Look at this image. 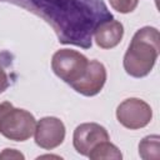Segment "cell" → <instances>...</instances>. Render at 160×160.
<instances>
[{"label": "cell", "instance_id": "14", "mask_svg": "<svg viewBox=\"0 0 160 160\" xmlns=\"http://www.w3.org/2000/svg\"><path fill=\"white\" fill-rule=\"evenodd\" d=\"M10 82H9V78H8V74L5 72V70L0 66V94L4 92L8 88H9Z\"/></svg>", "mask_w": 160, "mask_h": 160}, {"label": "cell", "instance_id": "2", "mask_svg": "<svg viewBox=\"0 0 160 160\" xmlns=\"http://www.w3.org/2000/svg\"><path fill=\"white\" fill-rule=\"evenodd\" d=\"M160 51V34L156 28L144 26L139 29L124 55L122 65L132 78H144L152 70Z\"/></svg>", "mask_w": 160, "mask_h": 160}, {"label": "cell", "instance_id": "5", "mask_svg": "<svg viewBox=\"0 0 160 160\" xmlns=\"http://www.w3.org/2000/svg\"><path fill=\"white\" fill-rule=\"evenodd\" d=\"M116 119L126 129L138 130L150 124L152 110L148 102L139 98L124 100L116 108Z\"/></svg>", "mask_w": 160, "mask_h": 160}, {"label": "cell", "instance_id": "13", "mask_svg": "<svg viewBox=\"0 0 160 160\" xmlns=\"http://www.w3.org/2000/svg\"><path fill=\"white\" fill-rule=\"evenodd\" d=\"M0 159H24V155L15 149H4L0 154Z\"/></svg>", "mask_w": 160, "mask_h": 160}, {"label": "cell", "instance_id": "9", "mask_svg": "<svg viewBox=\"0 0 160 160\" xmlns=\"http://www.w3.org/2000/svg\"><path fill=\"white\" fill-rule=\"evenodd\" d=\"M94 40L101 49H112L120 44L124 36V26L115 19L100 22L94 30Z\"/></svg>", "mask_w": 160, "mask_h": 160}, {"label": "cell", "instance_id": "1", "mask_svg": "<svg viewBox=\"0 0 160 160\" xmlns=\"http://www.w3.org/2000/svg\"><path fill=\"white\" fill-rule=\"evenodd\" d=\"M40 16L51 25L59 42L91 48L95 28L114 19L102 0H1Z\"/></svg>", "mask_w": 160, "mask_h": 160}, {"label": "cell", "instance_id": "15", "mask_svg": "<svg viewBox=\"0 0 160 160\" xmlns=\"http://www.w3.org/2000/svg\"><path fill=\"white\" fill-rule=\"evenodd\" d=\"M12 104L11 102H9V101H4V102H1L0 104V118H1V115L4 114V111L8 109V108H10Z\"/></svg>", "mask_w": 160, "mask_h": 160}, {"label": "cell", "instance_id": "12", "mask_svg": "<svg viewBox=\"0 0 160 160\" xmlns=\"http://www.w3.org/2000/svg\"><path fill=\"white\" fill-rule=\"evenodd\" d=\"M110 6L120 14H128L136 9L139 0H109Z\"/></svg>", "mask_w": 160, "mask_h": 160}, {"label": "cell", "instance_id": "10", "mask_svg": "<svg viewBox=\"0 0 160 160\" xmlns=\"http://www.w3.org/2000/svg\"><path fill=\"white\" fill-rule=\"evenodd\" d=\"M139 155L144 160L160 159V136L148 135L139 142Z\"/></svg>", "mask_w": 160, "mask_h": 160}, {"label": "cell", "instance_id": "11", "mask_svg": "<svg viewBox=\"0 0 160 160\" xmlns=\"http://www.w3.org/2000/svg\"><path fill=\"white\" fill-rule=\"evenodd\" d=\"M88 158L91 160H102V159H114V160H120L122 158L120 150L118 149L116 145L110 142V140H105L95 145L91 151L89 152Z\"/></svg>", "mask_w": 160, "mask_h": 160}, {"label": "cell", "instance_id": "7", "mask_svg": "<svg viewBox=\"0 0 160 160\" xmlns=\"http://www.w3.org/2000/svg\"><path fill=\"white\" fill-rule=\"evenodd\" d=\"M110 140V136L104 126L96 122H84L76 126L72 135V144L75 150L88 156L91 149L101 141Z\"/></svg>", "mask_w": 160, "mask_h": 160}, {"label": "cell", "instance_id": "6", "mask_svg": "<svg viewBox=\"0 0 160 160\" xmlns=\"http://www.w3.org/2000/svg\"><path fill=\"white\" fill-rule=\"evenodd\" d=\"M35 142L45 150H52L62 144L65 139V125L55 116L41 118L34 131Z\"/></svg>", "mask_w": 160, "mask_h": 160}, {"label": "cell", "instance_id": "16", "mask_svg": "<svg viewBox=\"0 0 160 160\" xmlns=\"http://www.w3.org/2000/svg\"><path fill=\"white\" fill-rule=\"evenodd\" d=\"M156 1H158V0H156Z\"/></svg>", "mask_w": 160, "mask_h": 160}, {"label": "cell", "instance_id": "4", "mask_svg": "<svg viewBox=\"0 0 160 160\" xmlns=\"http://www.w3.org/2000/svg\"><path fill=\"white\" fill-rule=\"evenodd\" d=\"M89 60L85 55L71 49H60L51 58L54 74L66 84L76 82L86 71Z\"/></svg>", "mask_w": 160, "mask_h": 160}, {"label": "cell", "instance_id": "3", "mask_svg": "<svg viewBox=\"0 0 160 160\" xmlns=\"http://www.w3.org/2000/svg\"><path fill=\"white\" fill-rule=\"evenodd\" d=\"M36 120L34 115L24 109L8 108L0 118V134L9 140L25 141L34 135Z\"/></svg>", "mask_w": 160, "mask_h": 160}, {"label": "cell", "instance_id": "8", "mask_svg": "<svg viewBox=\"0 0 160 160\" xmlns=\"http://www.w3.org/2000/svg\"><path fill=\"white\" fill-rule=\"evenodd\" d=\"M106 81V69L102 62L98 60H90L88 68L81 79L70 86L79 94L84 96H95L98 95Z\"/></svg>", "mask_w": 160, "mask_h": 160}]
</instances>
